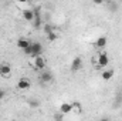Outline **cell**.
Here are the masks:
<instances>
[{"instance_id":"cell-9","label":"cell","mask_w":122,"mask_h":121,"mask_svg":"<svg viewBox=\"0 0 122 121\" xmlns=\"http://www.w3.org/2000/svg\"><path fill=\"white\" fill-rule=\"evenodd\" d=\"M72 111V104L71 103H62L60 105V113L61 114H68Z\"/></svg>"},{"instance_id":"cell-12","label":"cell","mask_w":122,"mask_h":121,"mask_svg":"<svg viewBox=\"0 0 122 121\" xmlns=\"http://www.w3.org/2000/svg\"><path fill=\"white\" fill-rule=\"evenodd\" d=\"M40 78H41L43 83H50V81L53 80V74H51L50 71H46V73H43V74L40 76Z\"/></svg>"},{"instance_id":"cell-17","label":"cell","mask_w":122,"mask_h":121,"mask_svg":"<svg viewBox=\"0 0 122 121\" xmlns=\"http://www.w3.org/2000/svg\"><path fill=\"white\" fill-rule=\"evenodd\" d=\"M44 31H46V34H48L50 31H53V27H51L50 24H46V26H44Z\"/></svg>"},{"instance_id":"cell-22","label":"cell","mask_w":122,"mask_h":121,"mask_svg":"<svg viewBox=\"0 0 122 121\" xmlns=\"http://www.w3.org/2000/svg\"><path fill=\"white\" fill-rule=\"evenodd\" d=\"M29 1H34V0H29Z\"/></svg>"},{"instance_id":"cell-4","label":"cell","mask_w":122,"mask_h":121,"mask_svg":"<svg viewBox=\"0 0 122 121\" xmlns=\"http://www.w3.org/2000/svg\"><path fill=\"white\" fill-rule=\"evenodd\" d=\"M10 74H11V67H10V64L1 63V64H0V76H1V77H10Z\"/></svg>"},{"instance_id":"cell-10","label":"cell","mask_w":122,"mask_h":121,"mask_svg":"<svg viewBox=\"0 0 122 121\" xmlns=\"http://www.w3.org/2000/svg\"><path fill=\"white\" fill-rule=\"evenodd\" d=\"M29 44H31V41L29 40V38L21 37V38H19V40H17V47H19V49H21V50H24Z\"/></svg>"},{"instance_id":"cell-14","label":"cell","mask_w":122,"mask_h":121,"mask_svg":"<svg viewBox=\"0 0 122 121\" xmlns=\"http://www.w3.org/2000/svg\"><path fill=\"white\" fill-rule=\"evenodd\" d=\"M47 38H48V41H56V40L58 38V34L53 30V31H50V33L47 34Z\"/></svg>"},{"instance_id":"cell-16","label":"cell","mask_w":122,"mask_h":121,"mask_svg":"<svg viewBox=\"0 0 122 121\" xmlns=\"http://www.w3.org/2000/svg\"><path fill=\"white\" fill-rule=\"evenodd\" d=\"M23 51H24V54H27V56H31V53H33V47H31V44H29V46H27V47H26Z\"/></svg>"},{"instance_id":"cell-8","label":"cell","mask_w":122,"mask_h":121,"mask_svg":"<svg viewBox=\"0 0 122 121\" xmlns=\"http://www.w3.org/2000/svg\"><path fill=\"white\" fill-rule=\"evenodd\" d=\"M34 17H36V13H34L33 10H30V9L23 10V19H24V20H27V22H33Z\"/></svg>"},{"instance_id":"cell-18","label":"cell","mask_w":122,"mask_h":121,"mask_svg":"<svg viewBox=\"0 0 122 121\" xmlns=\"http://www.w3.org/2000/svg\"><path fill=\"white\" fill-rule=\"evenodd\" d=\"M38 105H40L38 101H30V107H33V108H34V107H38Z\"/></svg>"},{"instance_id":"cell-6","label":"cell","mask_w":122,"mask_h":121,"mask_svg":"<svg viewBox=\"0 0 122 121\" xmlns=\"http://www.w3.org/2000/svg\"><path fill=\"white\" fill-rule=\"evenodd\" d=\"M82 67V59L81 57H75L71 63V71H78Z\"/></svg>"},{"instance_id":"cell-11","label":"cell","mask_w":122,"mask_h":121,"mask_svg":"<svg viewBox=\"0 0 122 121\" xmlns=\"http://www.w3.org/2000/svg\"><path fill=\"white\" fill-rule=\"evenodd\" d=\"M114 74H115V71H114L112 68H109V70H105V71H102L101 77H102V80L108 81V80H111V78L114 77Z\"/></svg>"},{"instance_id":"cell-1","label":"cell","mask_w":122,"mask_h":121,"mask_svg":"<svg viewBox=\"0 0 122 121\" xmlns=\"http://www.w3.org/2000/svg\"><path fill=\"white\" fill-rule=\"evenodd\" d=\"M46 64H47V61H46V59H44L41 54L34 56V60H33V67H34L36 70H43V68L46 67Z\"/></svg>"},{"instance_id":"cell-19","label":"cell","mask_w":122,"mask_h":121,"mask_svg":"<svg viewBox=\"0 0 122 121\" xmlns=\"http://www.w3.org/2000/svg\"><path fill=\"white\" fill-rule=\"evenodd\" d=\"M4 97H6V91H4V90H1V88H0V100H3Z\"/></svg>"},{"instance_id":"cell-5","label":"cell","mask_w":122,"mask_h":121,"mask_svg":"<svg viewBox=\"0 0 122 121\" xmlns=\"http://www.w3.org/2000/svg\"><path fill=\"white\" fill-rule=\"evenodd\" d=\"M31 47H33V53H31L33 57L43 53V44H41V43H38V41H37V43H31Z\"/></svg>"},{"instance_id":"cell-15","label":"cell","mask_w":122,"mask_h":121,"mask_svg":"<svg viewBox=\"0 0 122 121\" xmlns=\"http://www.w3.org/2000/svg\"><path fill=\"white\" fill-rule=\"evenodd\" d=\"M33 22H34V27H36V29L41 26V19H40V16H38V10L36 11V17H34V20H33Z\"/></svg>"},{"instance_id":"cell-13","label":"cell","mask_w":122,"mask_h":121,"mask_svg":"<svg viewBox=\"0 0 122 121\" xmlns=\"http://www.w3.org/2000/svg\"><path fill=\"white\" fill-rule=\"evenodd\" d=\"M71 104H72V111H74V113L80 114V113L82 111V105H81L80 103H77V101H75V103H71Z\"/></svg>"},{"instance_id":"cell-7","label":"cell","mask_w":122,"mask_h":121,"mask_svg":"<svg viewBox=\"0 0 122 121\" xmlns=\"http://www.w3.org/2000/svg\"><path fill=\"white\" fill-rule=\"evenodd\" d=\"M107 43H108V38L105 36H101L95 40V47L97 49H104V47H107Z\"/></svg>"},{"instance_id":"cell-20","label":"cell","mask_w":122,"mask_h":121,"mask_svg":"<svg viewBox=\"0 0 122 121\" xmlns=\"http://www.w3.org/2000/svg\"><path fill=\"white\" fill-rule=\"evenodd\" d=\"M92 1H94L95 4H102V3H104L105 0H92Z\"/></svg>"},{"instance_id":"cell-3","label":"cell","mask_w":122,"mask_h":121,"mask_svg":"<svg viewBox=\"0 0 122 121\" xmlns=\"http://www.w3.org/2000/svg\"><path fill=\"white\" fill-rule=\"evenodd\" d=\"M31 87V81L27 77H21L19 81H17V88L19 90H29Z\"/></svg>"},{"instance_id":"cell-2","label":"cell","mask_w":122,"mask_h":121,"mask_svg":"<svg viewBox=\"0 0 122 121\" xmlns=\"http://www.w3.org/2000/svg\"><path fill=\"white\" fill-rule=\"evenodd\" d=\"M99 67H107L108 64H109V57H108V54L105 53V51H101L99 54H98V57H97V60H94Z\"/></svg>"},{"instance_id":"cell-21","label":"cell","mask_w":122,"mask_h":121,"mask_svg":"<svg viewBox=\"0 0 122 121\" xmlns=\"http://www.w3.org/2000/svg\"><path fill=\"white\" fill-rule=\"evenodd\" d=\"M17 1H19V3H27L29 0H17Z\"/></svg>"},{"instance_id":"cell-23","label":"cell","mask_w":122,"mask_h":121,"mask_svg":"<svg viewBox=\"0 0 122 121\" xmlns=\"http://www.w3.org/2000/svg\"><path fill=\"white\" fill-rule=\"evenodd\" d=\"M121 1H122V0H121Z\"/></svg>"}]
</instances>
